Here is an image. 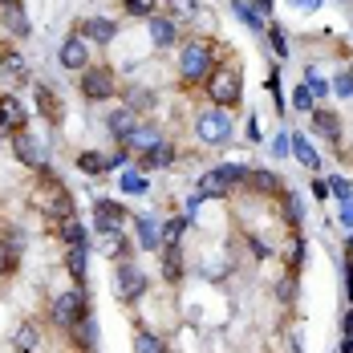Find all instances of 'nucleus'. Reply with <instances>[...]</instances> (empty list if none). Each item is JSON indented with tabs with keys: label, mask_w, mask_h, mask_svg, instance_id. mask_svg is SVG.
<instances>
[{
	"label": "nucleus",
	"mask_w": 353,
	"mask_h": 353,
	"mask_svg": "<svg viewBox=\"0 0 353 353\" xmlns=\"http://www.w3.org/2000/svg\"><path fill=\"white\" fill-rule=\"evenodd\" d=\"M150 37H154V45L159 49H167V45H175V37H179V29H175V21L171 17H150Z\"/></svg>",
	"instance_id": "nucleus-14"
},
{
	"label": "nucleus",
	"mask_w": 353,
	"mask_h": 353,
	"mask_svg": "<svg viewBox=\"0 0 353 353\" xmlns=\"http://www.w3.org/2000/svg\"><path fill=\"white\" fill-rule=\"evenodd\" d=\"M0 12H4V29H8L12 37H29V17H25L21 0H17V4H4Z\"/></svg>",
	"instance_id": "nucleus-15"
},
{
	"label": "nucleus",
	"mask_w": 353,
	"mask_h": 353,
	"mask_svg": "<svg viewBox=\"0 0 353 353\" xmlns=\"http://www.w3.org/2000/svg\"><path fill=\"white\" fill-rule=\"evenodd\" d=\"M102 248H106L114 260H118V256H130V244H126L118 232H102Z\"/></svg>",
	"instance_id": "nucleus-29"
},
{
	"label": "nucleus",
	"mask_w": 353,
	"mask_h": 353,
	"mask_svg": "<svg viewBox=\"0 0 353 353\" xmlns=\"http://www.w3.org/2000/svg\"><path fill=\"white\" fill-rule=\"evenodd\" d=\"M292 146H296V159H301V163H305V167H313V171H317V150H313V146H309V139H301V134H292Z\"/></svg>",
	"instance_id": "nucleus-28"
},
{
	"label": "nucleus",
	"mask_w": 353,
	"mask_h": 353,
	"mask_svg": "<svg viewBox=\"0 0 353 353\" xmlns=\"http://www.w3.org/2000/svg\"><path fill=\"white\" fill-rule=\"evenodd\" d=\"M313 195L325 199V195H333V191H329V183H325V179H313Z\"/></svg>",
	"instance_id": "nucleus-43"
},
{
	"label": "nucleus",
	"mask_w": 353,
	"mask_h": 353,
	"mask_svg": "<svg viewBox=\"0 0 353 353\" xmlns=\"http://www.w3.org/2000/svg\"><path fill=\"white\" fill-rule=\"evenodd\" d=\"M248 187L260 191V195H281L284 191V183L272 175V171H252V175H248Z\"/></svg>",
	"instance_id": "nucleus-17"
},
{
	"label": "nucleus",
	"mask_w": 353,
	"mask_h": 353,
	"mask_svg": "<svg viewBox=\"0 0 353 353\" xmlns=\"http://www.w3.org/2000/svg\"><path fill=\"white\" fill-rule=\"evenodd\" d=\"M126 4V17H154L163 0H122Z\"/></svg>",
	"instance_id": "nucleus-26"
},
{
	"label": "nucleus",
	"mask_w": 353,
	"mask_h": 353,
	"mask_svg": "<svg viewBox=\"0 0 353 353\" xmlns=\"http://www.w3.org/2000/svg\"><path fill=\"white\" fill-rule=\"evenodd\" d=\"M94 223H98V232H122L130 219H126V208H118L110 199H98L94 203Z\"/></svg>",
	"instance_id": "nucleus-7"
},
{
	"label": "nucleus",
	"mask_w": 353,
	"mask_h": 353,
	"mask_svg": "<svg viewBox=\"0 0 353 353\" xmlns=\"http://www.w3.org/2000/svg\"><path fill=\"white\" fill-rule=\"evenodd\" d=\"M236 12L244 17V21L252 25V29H268V25H264V17H260V12H252V8H248L244 0H236Z\"/></svg>",
	"instance_id": "nucleus-37"
},
{
	"label": "nucleus",
	"mask_w": 353,
	"mask_h": 353,
	"mask_svg": "<svg viewBox=\"0 0 353 353\" xmlns=\"http://www.w3.org/2000/svg\"><path fill=\"white\" fill-rule=\"evenodd\" d=\"M268 37H272V49H276L281 57H288V37H284L276 25H268Z\"/></svg>",
	"instance_id": "nucleus-38"
},
{
	"label": "nucleus",
	"mask_w": 353,
	"mask_h": 353,
	"mask_svg": "<svg viewBox=\"0 0 353 353\" xmlns=\"http://www.w3.org/2000/svg\"><path fill=\"white\" fill-rule=\"evenodd\" d=\"M37 106H41V114H45L49 122H61V106L53 102V94H49L45 85H37Z\"/></svg>",
	"instance_id": "nucleus-25"
},
{
	"label": "nucleus",
	"mask_w": 353,
	"mask_h": 353,
	"mask_svg": "<svg viewBox=\"0 0 353 353\" xmlns=\"http://www.w3.org/2000/svg\"><path fill=\"white\" fill-rule=\"evenodd\" d=\"M134 228H139V244L146 248V252H159V244H163L159 223H154V219H134Z\"/></svg>",
	"instance_id": "nucleus-19"
},
{
	"label": "nucleus",
	"mask_w": 353,
	"mask_h": 353,
	"mask_svg": "<svg viewBox=\"0 0 353 353\" xmlns=\"http://www.w3.org/2000/svg\"><path fill=\"white\" fill-rule=\"evenodd\" d=\"M179 73H183V81H208L215 73V41L208 37H191L187 45H183V53H179Z\"/></svg>",
	"instance_id": "nucleus-1"
},
{
	"label": "nucleus",
	"mask_w": 353,
	"mask_h": 353,
	"mask_svg": "<svg viewBox=\"0 0 353 353\" xmlns=\"http://www.w3.org/2000/svg\"><path fill=\"white\" fill-rule=\"evenodd\" d=\"M345 337H353V309H350V317H345Z\"/></svg>",
	"instance_id": "nucleus-45"
},
{
	"label": "nucleus",
	"mask_w": 353,
	"mask_h": 353,
	"mask_svg": "<svg viewBox=\"0 0 353 353\" xmlns=\"http://www.w3.org/2000/svg\"><path fill=\"white\" fill-rule=\"evenodd\" d=\"M305 85L313 90V98H325V94L333 90V85H329V81H325V77H321L317 70H309V73H305Z\"/></svg>",
	"instance_id": "nucleus-33"
},
{
	"label": "nucleus",
	"mask_w": 353,
	"mask_h": 353,
	"mask_svg": "<svg viewBox=\"0 0 353 353\" xmlns=\"http://www.w3.org/2000/svg\"><path fill=\"white\" fill-rule=\"evenodd\" d=\"M77 167H81L85 175H102V171H110V154H98V150H85V154L77 159Z\"/></svg>",
	"instance_id": "nucleus-21"
},
{
	"label": "nucleus",
	"mask_w": 353,
	"mask_h": 353,
	"mask_svg": "<svg viewBox=\"0 0 353 353\" xmlns=\"http://www.w3.org/2000/svg\"><path fill=\"white\" fill-rule=\"evenodd\" d=\"M313 102H317V98H313V90H309V85H296V90H292V106H296V110H317Z\"/></svg>",
	"instance_id": "nucleus-35"
},
{
	"label": "nucleus",
	"mask_w": 353,
	"mask_h": 353,
	"mask_svg": "<svg viewBox=\"0 0 353 353\" xmlns=\"http://www.w3.org/2000/svg\"><path fill=\"white\" fill-rule=\"evenodd\" d=\"M163 4H167V17H171V21H191V17L199 12L195 0H163Z\"/></svg>",
	"instance_id": "nucleus-23"
},
{
	"label": "nucleus",
	"mask_w": 353,
	"mask_h": 353,
	"mask_svg": "<svg viewBox=\"0 0 353 353\" xmlns=\"http://www.w3.org/2000/svg\"><path fill=\"white\" fill-rule=\"evenodd\" d=\"M333 90H337L341 98H353V73H341V77L333 81Z\"/></svg>",
	"instance_id": "nucleus-40"
},
{
	"label": "nucleus",
	"mask_w": 353,
	"mask_h": 353,
	"mask_svg": "<svg viewBox=\"0 0 353 353\" xmlns=\"http://www.w3.org/2000/svg\"><path fill=\"white\" fill-rule=\"evenodd\" d=\"M118 292L126 301H139L142 292H146V276H142L134 264H118Z\"/></svg>",
	"instance_id": "nucleus-10"
},
{
	"label": "nucleus",
	"mask_w": 353,
	"mask_h": 353,
	"mask_svg": "<svg viewBox=\"0 0 353 353\" xmlns=\"http://www.w3.org/2000/svg\"><path fill=\"white\" fill-rule=\"evenodd\" d=\"M154 106V98L146 94V90H130V98H126V110H134V114H142V110Z\"/></svg>",
	"instance_id": "nucleus-32"
},
{
	"label": "nucleus",
	"mask_w": 353,
	"mask_h": 353,
	"mask_svg": "<svg viewBox=\"0 0 353 353\" xmlns=\"http://www.w3.org/2000/svg\"><path fill=\"white\" fill-rule=\"evenodd\" d=\"M183 228H187V219H171V223L163 228V248H175L179 236H183Z\"/></svg>",
	"instance_id": "nucleus-34"
},
{
	"label": "nucleus",
	"mask_w": 353,
	"mask_h": 353,
	"mask_svg": "<svg viewBox=\"0 0 353 353\" xmlns=\"http://www.w3.org/2000/svg\"><path fill=\"white\" fill-rule=\"evenodd\" d=\"M53 317L61 329H73L77 321L85 317V292L81 288H65L61 296H57V305H53Z\"/></svg>",
	"instance_id": "nucleus-6"
},
{
	"label": "nucleus",
	"mask_w": 353,
	"mask_h": 353,
	"mask_svg": "<svg viewBox=\"0 0 353 353\" xmlns=\"http://www.w3.org/2000/svg\"><path fill=\"white\" fill-rule=\"evenodd\" d=\"M4 4H17V0H0V8H4Z\"/></svg>",
	"instance_id": "nucleus-50"
},
{
	"label": "nucleus",
	"mask_w": 353,
	"mask_h": 353,
	"mask_svg": "<svg viewBox=\"0 0 353 353\" xmlns=\"http://www.w3.org/2000/svg\"><path fill=\"white\" fill-rule=\"evenodd\" d=\"M12 264H17L12 248H8V244H0V276H4V272H12Z\"/></svg>",
	"instance_id": "nucleus-41"
},
{
	"label": "nucleus",
	"mask_w": 353,
	"mask_h": 353,
	"mask_svg": "<svg viewBox=\"0 0 353 353\" xmlns=\"http://www.w3.org/2000/svg\"><path fill=\"white\" fill-rule=\"evenodd\" d=\"M61 236H65L70 248H85V228H81L77 219H65V223H61Z\"/></svg>",
	"instance_id": "nucleus-27"
},
{
	"label": "nucleus",
	"mask_w": 353,
	"mask_h": 353,
	"mask_svg": "<svg viewBox=\"0 0 353 353\" xmlns=\"http://www.w3.org/2000/svg\"><path fill=\"white\" fill-rule=\"evenodd\" d=\"M159 142H163V139H159V130H154V126H139V130L122 142V146H126V150H139V154H146V150H154Z\"/></svg>",
	"instance_id": "nucleus-16"
},
{
	"label": "nucleus",
	"mask_w": 353,
	"mask_h": 353,
	"mask_svg": "<svg viewBox=\"0 0 353 353\" xmlns=\"http://www.w3.org/2000/svg\"><path fill=\"white\" fill-rule=\"evenodd\" d=\"M0 70L12 73V77H29V65H25V57L17 49H0Z\"/></svg>",
	"instance_id": "nucleus-20"
},
{
	"label": "nucleus",
	"mask_w": 353,
	"mask_h": 353,
	"mask_svg": "<svg viewBox=\"0 0 353 353\" xmlns=\"http://www.w3.org/2000/svg\"><path fill=\"white\" fill-rule=\"evenodd\" d=\"M106 126H110V134H114L118 142H126L130 134H134V130H139V114L122 106V110H114V114L106 118Z\"/></svg>",
	"instance_id": "nucleus-11"
},
{
	"label": "nucleus",
	"mask_w": 353,
	"mask_h": 353,
	"mask_svg": "<svg viewBox=\"0 0 353 353\" xmlns=\"http://www.w3.org/2000/svg\"><path fill=\"white\" fill-rule=\"evenodd\" d=\"M81 33L94 37L98 45H110V41L118 37V25H114V21H106V17H90V21H81Z\"/></svg>",
	"instance_id": "nucleus-12"
},
{
	"label": "nucleus",
	"mask_w": 353,
	"mask_h": 353,
	"mask_svg": "<svg viewBox=\"0 0 353 353\" xmlns=\"http://www.w3.org/2000/svg\"><path fill=\"white\" fill-rule=\"evenodd\" d=\"M329 191H333L341 203H345V199H353V191H350V183H345V179H329Z\"/></svg>",
	"instance_id": "nucleus-39"
},
{
	"label": "nucleus",
	"mask_w": 353,
	"mask_h": 353,
	"mask_svg": "<svg viewBox=\"0 0 353 353\" xmlns=\"http://www.w3.org/2000/svg\"><path fill=\"white\" fill-rule=\"evenodd\" d=\"M61 65L65 70H90V45L81 41V37H70V41H61Z\"/></svg>",
	"instance_id": "nucleus-8"
},
{
	"label": "nucleus",
	"mask_w": 353,
	"mask_h": 353,
	"mask_svg": "<svg viewBox=\"0 0 353 353\" xmlns=\"http://www.w3.org/2000/svg\"><path fill=\"white\" fill-rule=\"evenodd\" d=\"M81 94L90 98V102H106V98H114L118 94V85H114V73L106 70V65H94V70L81 73Z\"/></svg>",
	"instance_id": "nucleus-5"
},
{
	"label": "nucleus",
	"mask_w": 353,
	"mask_h": 353,
	"mask_svg": "<svg viewBox=\"0 0 353 353\" xmlns=\"http://www.w3.org/2000/svg\"><path fill=\"white\" fill-rule=\"evenodd\" d=\"M256 8H260V12H268V8H272V0H256Z\"/></svg>",
	"instance_id": "nucleus-46"
},
{
	"label": "nucleus",
	"mask_w": 353,
	"mask_h": 353,
	"mask_svg": "<svg viewBox=\"0 0 353 353\" xmlns=\"http://www.w3.org/2000/svg\"><path fill=\"white\" fill-rule=\"evenodd\" d=\"M122 191H126V195H142V191H146V179L134 175V171H126V175H122Z\"/></svg>",
	"instance_id": "nucleus-36"
},
{
	"label": "nucleus",
	"mask_w": 353,
	"mask_h": 353,
	"mask_svg": "<svg viewBox=\"0 0 353 353\" xmlns=\"http://www.w3.org/2000/svg\"><path fill=\"white\" fill-rule=\"evenodd\" d=\"M248 167H215V171H208V175L199 179V191L203 195H223V191H232V187H248Z\"/></svg>",
	"instance_id": "nucleus-3"
},
{
	"label": "nucleus",
	"mask_w": 353,
	"mask_h": 353,
	"mask_svg": "<svg viewBox=\"0 0 353 353\" xmlns=\"http://www.w3.org/2000/svg\"><path fill=\"white\" fill-rule=\"evenodd\" d=\"M350 301H353V272H350Z\"/></svg>",
	"instance_id": "nucleus-49"
},
{
	"label": "nucleus",
	"mask_w": 353,
	"mask_h": 353,
	"mask_svg": "<svg viewBox=\"0 0 353 353\" xmlns=\"http://www.w3.org/2000/svg\"><path fill=\"white\" fill-rule=\"evenodd\" d=\"M313 126H317L329 142H341V122H337V114H329V110H313Z\"/></svg>",
	"instance_id": "nucleus-18"
},
{
	"label": "nucleus",
	"mask_w": 353,
	"mask_h": 353,
	"mask_svg": "<svg viewBox=\"0 0 353 353\" xmlns=\"http://www.w3.org/2000/svg\"><path fill=\"white\" fill-rule=\"evenodd\" d=\"M134 353H167V345H163V337H154V333H139V337H134Z\"/></svg>",
	"instance_id": "nucleus-31"
},
{
	"label": "nucleus",
	"mask_w": 353,
	"mask_h": 353,
	"mask_svg": "<svg viewBox=\"0 0 353 353\" xmlns=\"http://www.w3.org/2000/svg\"><path fill=\"white\" fill-rule=\"evenodd\" d=\"M171 163H175V150H171L167 142H159L154 150L142 154V167H171Z\"/></svg>",
	"instance_id": "nucleus-22"
},
{
	"label": "nucleus",
	"mask_w": 353,
	"mask_h": 353,
	"mask_svg": "<svg viewBox=\"0 0 353 353\" xmlns=\"http://www.w3.org/2000/svg\"><path fill=\"white\" fill-rule=\"evenodd\" d=\"M350 272H353V240H350Z\"/></svg>",
	"instance_id": "nucleus-48"
},
{
	"label": "nucleus",
	"mask_w": 353,
	"mask_h": 353,
	"mask_svg": "<svg viewBox=\"0 0 353 353\" xmlns=\"http://www.w3.org/2000/svg\"><path fill=\"white\" fill-rule=\"evenodd\" d=\"M179 256H183L179 248H163V276H167V281H179V276H183V260H179Z\"/></svg>",
	"instance_id": "nucleus-24"
},
{
	"label": "nucleus",
	"mask_w": 353,
	"mask_h": 353,
	"mask_svg": "<svg viewBox=\"0 0 353 353\" xmlns=\"http://www.w3.org/2000/svg\"><path fill=\"white\" fill-rule=\"evenodd\" d=\"M12 150H17V159H21V163H29V167H41V163H45L41 146H37L25 130H21V134H12Z\"/></svg>",
	"instance_id": "nucleus-13"
},
{
	"label": "nucleus",
	"mask_w": 353,
	"mask_h": 353,
	"mask_svg": "<svg viewBox=\"0 0 353 353\" xmlns=\"http://www.w3.org/2000/svg\"><path fill=\"white\" fill-rule=\"evenodd\" d=\"M208 98H212L219 110L240 106V98H244V81H240V70H236V65H215V73L208 77Z\"/></svg>",
	"instance_id": "nucleus-2"
},
{
	"label": "nucleus",
	"mask_w": 353,
	"mask_h": 353,
	"mask_svg": "<svg viewBox=\"0 0 353 353\" xmlns=\"http://www.w3.org/2000/svg\"><path fill=\"white\" fill-rule=\"evenodd\" d=\"M341 223H353V199H345V203H341Z\"/></svg>",
	"instance_id": "nucleus-44"
},
{
	"label": "nucleus",
	"mask_w": 353,
	"mask_h": 353,
	"mask_svg": "<svg viewBox=\"0 0 353 353\" xmlns=\"http://www.w3.org/2000/svg\"><path fill=\"white\" fill-rule=\"evenodd\" d=\"M33 345H37V333L33 329H21V333H17V350L25 353V350H33Z\"/></svg>",
	"instance_id": "nucleus-42"
},
{
	"label": "nucleus",
	"mask_w": 353,
	"mask_h": 353,
	"mask_svg": "<svg viewBox=\"0 0 353 353\" xmlns=\"http://www.w3.org/2000/svg\"><path fill=\"white\" fill-rule=\"evenodd\" d=\"M195 134L208 142V146H219V142H228L232 139V122H228V110H208L199 122H195Z\"/></svg>",
	"instance_id": "nucleus-4"
},
{
	"label": "nucleus",
	"mask_w": 353,
	"mask_h": 353,
	"mask_svg": "<svg viewBox=\"0 0 353 353\" xmlns=\"http://www.w3.org/2000/svg\"><path fill=\"white\" fill-rule=\"evenodd\" d=\"M29 122V114H25V106L12 98V94H0V126L4 130H12V134H21V126Z\"/></svg>",
	"instance_id": "nucleus-9"
},
{
	"label": "nucleus",
	"mask_w": 353,
	"mask_h": 353,
	"mask_svg": "<svg viewBox=\"0 0 353 353\" xmlns=\"http://www.w3.org/2000/svg\"><path fill=\"white\" fill-rule=\"evenodd\" d=\"M341 353H353V337H345V345H341Z\"/></svg>",
	"instance_id": "nucleus-47"
},
{
	"label": "nucleus",
	"mask_w": 353,
	"mask_h": 353,
	"mask_svg": "<svg viewBox=\"0 0 353 353\" xmlns=\"http://www.w3.org/2000/svg\"><path fill=\"white\" fill-rule=\"evenodd\" d=\"M65 268L73 272V281L85 276V248H70V252H65Z\"/></svg>",
	"instance_id": "nucleus-30"
}]
</instances>
